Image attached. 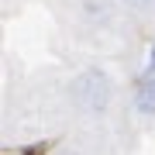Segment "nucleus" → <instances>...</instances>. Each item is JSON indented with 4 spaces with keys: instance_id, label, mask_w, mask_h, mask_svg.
I'll return each instance as SVG.
<instances>
[{
    "instance_id": "obj_5",
    "label": "nucleus",
    "mask_w": 155,
    "mask_h": 155,
    "mask_svg": "<svg viewBox=\"0 0 155 155\" xmlns=\"http://www.w3.org/2000/svg\"><path fill=\"white\" fill-rule=\"evenodd\" d=\"M55 155H79V152H72V148H62V152H55Z\"/></svg>"
},
{
    "instance_id": "obj_4",
    "label": "nucleus",
    "mask_w": 155,
    "mask_h": 155,
    "mask_svg": "<svg viewBox=\"0 0 155 155\" xmlns=\"http://www.w3.org/2000/svg\"><path fill=\"white\" fill-rule=\"evenodd\" d=\"M145 72H155V41L148 45V52H145Z\"/></svg>"
},
{
    "instance_id": "obj_3",
    "label": "nucleus",
    "mask_w": 155,
    "mask_h": 155,
    "mask_svg": "<svg viewBox=\"0 0 155 155\" xmlns=\"http://www.w3.org/2000/svg\"><path fill=\"white\" fill-rule=\"evenodd\" d=\"M131 11H141V14H155V0H124Z\"/></svg>"
},
{
    "instance_id": "obj_2",
    "label": "nucleus",
    "mask_w": 155,
    "mask_h": 155,
    "mask_svg": "<svg viewBox=\"0 0 155 155\" xmlns=\"http://www.w3.org/2000/svg\"><path fill=\"white\" fill-rule=\"evenodd\" d=\"M131 107L138 117H155V72H141L131 90Z\"/></svg>"
},
{
    "instance_id": "obj_1",
    "label": "nucleus",
    "mask_w": 155,
    "mask_h": 155,
    "mask_svg": "<svg viewBox=\"0 0 155 155\" xmlns=\"http://www.w3.org/2000/svg\"><path fill=\"white\" fill-rule=\"evenodd\" d=\"M69 100L79 114H90V117H100L110 110L114 104V76L100 66H90L83 72H76L69 83Z\"/></svg>"
}]
</instances>
